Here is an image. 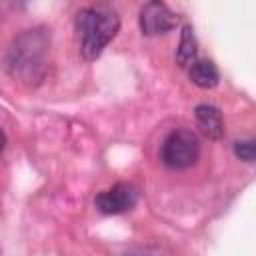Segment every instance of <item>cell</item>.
Segmentation results:
<instances>
[{"label":"cell","instance_id":"obj_1","mask_svg":"<svg viewBox=\"0 0 256 256\" xmlns=\"http://www.w3.org/2000/svg\"><path fill=\"white\" fill-rule=\"evenodd\" d=\"M50 34L46 28H30L18 34L6 52V70L22 84L36 86L48 70Z\"/></svg>","mask_w":256,"mask_h":256},{"label":"cell","instance_id":"obj_2","mask_svg":"<svg viewBox=\"0 0 256 256\" xmlns=\"http://www.w3.org/2000/svg\"><path fill=\"white\" fill-rule=\"evenodd\" d=\"M74 26L80 40V56L92 62L100 58L104 48L120 32V16L110 4H90L76 12Z\"/></svg>","mask_w":256,"mask_h":256},{"label":"cell","instance_id":"obj_3","mask_svg":"<svg viewBox=\"0 0 256 256\" xmlns=\"http://www.w3.org/2000/svg\"><path fill=\"white\" fill-rule=\"evenodd\" d=\"M200 158V140L190 128H174L160 144V160L170 170H186Z\"/></svg>","mask_w":256,"mask_h":256},{"label":"cell","instance_id":"obj_4","mask_svg":"<svg viewBox=\"0 0 256 256\" xmlns=\"http://www.w3.org/2000/svg\"><path fill=\"white\" fill-rule=\"evenodd\" d=\"M140 200V190L130 182H116L110 188L94 196V208L106 216L126 214L136 208Z\"/></svg>","mask_w":256,"mask_h":256},{"label":"cell","instance_id":"obj_5","mask_svg":"<svg viewBox=\"0 0 256 256\" xmlns=\"http://www.w3.org/2000/svg\"><path fill=\"white\" fill-rule=\"evenodd\" d=\"M178 18L180 16L172 12L168 4L160 0H150L138 12V26L144 36H160L174 30L178 24Z\"/></svg>","mask_w":256,"mask_h":256},{"label":"cell","instance_id":"obj_6","mask_svg":"<svg viewBox=\"0 0 256 256\" xmlns=\"http://www.w3.org/2000/svg\"><path fill=\"white\" fill-rule=\"evenodd\" d=\"M194 118L200 132L210 140H222L226 134L222 110L214 104H198L194 108Z\"/></svg>","mask_w":256,"mask_h":256},{"label":"cell","instance_id":"obj_7","mask_svg":"<svg viewBox=\"0 0 256 256\" xmlns=\"http://www.w3.org/2000/svg\"><path fill=\"white\" fill-rule=\"evenodd\" d=\"M188 76H190L192 84H196L198 88H204V90L216 88L220 82V72H218L216 64L208 58H196L188 66Z\"/></svg>","mask_w":256,"mask_h":256},{"label":"cell","instance_id":"obj_8","mask_svg":"<svg viewBox=\"0 0 256 256\" xmlns=\"http://www.w3.org/2000/svg\"><path fill=\"white\" fill-rule=\"evenodd\" d=\"M196 58H198V42L194 36V28L192 24H184L180 28V42H178L174 60L180 68H188Z\"/></svg>","mask_w":256,"mask_h":256},{"label":"cell","instance_id":"obj_9","mask_svg":"<svg viewBox=\"0 0 256 256\" xmlns=\"http://www.w3.org/2000/svg\"><path fill=\"white\" fill-rule=\"evenodd\" d=\"M234 156L246 164H252L256 160V140L246 138V140H236L234 142Z\"/></svg>","mask_w":256,"mask_h":256},{"label":"cell","instance_id":"obj_10","mask_svg":"<svg viewBox=\"0 0 256 256\" xmlns=\"http://www.w3.org/2000/svg\"><path fill=\"white\" fill-rule=\"evenodd\" d=\"M124 256H164L158 248H152V246H138V248H132L128 252H124Z\"/></svg>","mask_w":256,"mask_h":256},{"label":"cell","instance_id":"obj_11","mask_svg":"<svg viewBox=\"0 0 256 256\" xmlns=\"http://www.w3.org/2000/svg\"><path fill=\"white\" fill-rule=\"evenodd\" d=\"M4 148H6V134H4V130L0 128V156H2Z\"/></svg>","mask_w":256,"mask_h":256}]
</instances>
